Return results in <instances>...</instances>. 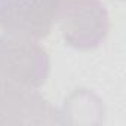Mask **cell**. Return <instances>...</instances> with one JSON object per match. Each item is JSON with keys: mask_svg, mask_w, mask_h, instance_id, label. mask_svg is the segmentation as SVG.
Instances as JSON below:
<instances>
[{"mask_svg": "<svg viewBox=\"0 0 126 126\" xmlns=\"http://www.w3.org/2000/svg\"><path fill=\"white\" fill-rule=\"evenodd\" d=\"M49 71V53L36 39L11 33L0 36V82L39 89Z\"/></svg>", "mask_w": 126, "mask_h": 126, "instance_id": "obj_1", "label": "cell"}, {"mask_svg": "<svg viewBox=\"0 0 126 126\" xmlns=\"http://www.w3.org/2000/svg\"><path fill=\"white\" fill-rule=\"evenodd\" d=\"M58 21L65 43L77 50L99 47L110 31V16L102 0H62Z\"/></svg>", "mask_w": 126, "mask_h": 126, "instance_id": "obj_2", "label": "cell"}, {"mask_svg": "<svg viewBox=\"0 0 126 126\" xmlns=\"http://www.w3.org/2000/svg\"><path fill=\"white\" fill-rule=\"evenodd\" d=\"M62 0H0V28L36 40L47 37Z\"/></svg>", "mask_w": 126, "mask_h": 126, "instance_id": "obj_3", "label": "cell"}, {"mask_svg": "<svg viewBox=\"0 0 126 126\" xmlns=\"http://www.w3.org/2000/svg\"><path fill=\"white\" fill-rule=\"evenodd\" d=\"M62 123L61 111L49 104L37 89L0 82V125Z\"/></svg>", "mask_w": 126, "mask_h": 126, "instance_id": "obj_4", "label": "cell"}]
</instances>
